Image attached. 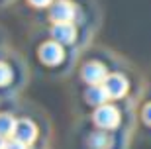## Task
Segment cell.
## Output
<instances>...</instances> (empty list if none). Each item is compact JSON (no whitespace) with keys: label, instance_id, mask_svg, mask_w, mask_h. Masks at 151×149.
Here are the masks:
<instances>
[{"label":"cell","instance_id":"5","mask_svg":"<svg viewBox=\"0 0 151 149\" xmlns=\"http://www.w3.org/2000/svg\"><path fill=\"white\" fill-rule=\"evenodd\" d=\"M53 37L59 41V43H73L75 37H77V30L71 22H61L55 24L53 28Z\"/></svg>","mask_w":151,"mask_h":149},{"label":"cell","instance_id":"2","mask_svg":"<svg viewBox=\"0 0 151 149\" xmlns=\"http://www.w3.org/2000/svg\"><path fill=\"white\" fill-rule=\"evenodd\" d=\"M83 77L86 83L90 84H102L104 81H106V67L102 65V63H96V61H92V63H86L83 69Z\"/></svg>","mask_w":151,"mask_h":149},{"label":"cell","instance_id":"4","mask_svg":"<svg viewBox=\"0 0 151 149\" xmlns=\"http://www.w3.org/2000/svg\"><path fill=\"white\" fill-rule=\"evenodd\" d=\"M104 89H106L110 98H120V96H124L126 90H128V81H126L122 75H112V77H106Z\"/></svg>","mask_w":151,"mask_h":149},{"label":"cell","instance_id":"8","mask_svg":"<svg viewBox=\"0 0 151 149\" xmlns=\"http://www.w3.org/2000/svg\"><path fill=\"white\" fill-rule=\"evenodd\" d=\"M108 98L110 96H108L104 84H92V89L86 92V100H88L90 104H104Z\"/></svg>","mask_w":151,"mask_h":149},{"label":"cell","instance_id":"7","mask_svg":"<svg viewBox=\"0 0 151 149\" xmlns=\"http://www.w3.org/2000/svg\"><path fill=\"white\" fill-rule=\"evenodd\" d=\"M39 55H41V59H43L45 63L57 65V63L63 59V47L59 43H53V41H51V43H45L43 47H41Z\"/></svg>","mask_w":151,"mask_h":149},{"label":"cell","instance_id":"6","mask_svg":"<svg viewBox=\"0 0 151 149\" xmlns=\"http://www.w3.org/2000/svg\"><path fill=\"white\" fill-rule=\"evenodd\" d=\"M14 135H16V139H20V141H24V143H32V141L35 139V135H37V130H35V126L32 124V122L22 120V122L16 124Z\"/></svg>","mask_w":151,"mask_h":149},{"label":"cell","instance_id":"11","mask_svg":"<svg viewBox=\"0 0 151 149\" xmlns=\"http://www.w3.org/2000/svg\"><path fill=\"white\" fill-rule=\"evenodd\" d=\"M10 78H12L10 67L6 65V63H0V86H2V84H8V83H10Z\"/></svg>","mask_w":151,"mask_h":149},{"label":"cell","instance_id":"3","mask_svg":"<svg viewBox=\"0 0 151 149\" xmlns=\"http://www.w3.org/2000/svg\"><path fill=\"white\" fill-rule=\"evenodd\" d=\"M75 14H77V10H75V6L71 4L69 0H59V2H55L53 8H51V18H53L57 24L71 22L75 18Z\"/></svg>","mask_w":151,"mask_h":149},{"label":"cell","instance_id":"15","mask_svg":"<svg viewBox=\"0 0 151 149\" xmlns=\"http://www.w3.org/2000/svg\"><path fill=\"white\" fill-rule=\"evenodd\" d=\"M4 147H6V141H4V137L0 135V149H4Z\"/></svg>","mask_w":151,"mask_h":149},{"label":"cell","instance_id":"14","mask_svg":"<svg viewBox=\"0 0 151 149\" xmlns=\"http://www.w3.org/2000/svg\"><path fill=\"white\" fill-rule=\"evenodd\" d=\"M32 4H35V6H47V4H51V0H29Z\"/></svg>","mask_w":151,"mask_h":149},{"label":"cell","instance_id":"13","mask_svg":"<svg viewBox=\"0 0 151 149\" xmlns=\"http://www.w3.org/2000/svg\"><path fill=\"white\" fill-rule=\"evenodd\" d=\"M143 118H145L147 124H151V104L145 106V110H143Z\"/></svg>","mask_w":151,"mask_h":149},{"label":"cell","instance_id":"1","mask_svg":"<svg viewBox=\"0 0 151 149\" xmlns=\"http://www.w3.org/2000/svg\"><path fill=\"white\" fill-rule=\"evenodd\" d=\"M94 122L96 126L104 127V130H112L120 124V112L114 108V106H104L102 104L100 108H96L94 112Z\"/></svg>","mask_w":151,"mask_h":149},{"label":"cell","instance_id":"10","mask_svg":"<svg viewBox=\"0 0 151 149\" xmlns=\"http://www.w3.org/2000/svg\"><path fill=\"white\" fill-rule=\"evenodd\" d=\"M90 145L94 149H108L112 145V139L106 133H94V135H90Z\"/></svg>","mask_w":151,"mask_h":149},{"label":"cell","instance_id":"12","mask_svg":"<svg viewBox=\"0 0 151 149\" xmlns=\"http://www.w3.org/2000/svg\"><path fill=\"white\" fill-rule=\"evenodd\" d=\"M26 145L24 141H20V139H12V141H6V147L4 149H26Z\"/></svg>","mask_w":151,"mask_h":149},{"label":"cell","instance_id":"9","mask_svg":"<svg viewBox=\"0 0 151 149\" xmlns=\"http://www.w3.org/2000/svg\"><path fill=\"white\" fill-rule=\"evenodd\" d=\"M16 124L18 122L10 116V114H0V135L2 137H8L16 132Z\"/></svg>","mask_w":151,"mask_h":149}]
</instances>
